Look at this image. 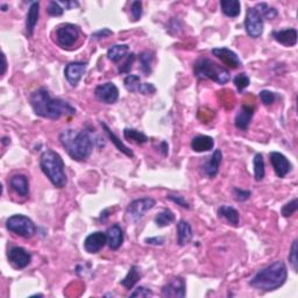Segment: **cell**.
I'll return each mask as SVG.
<instances>
[{"label": "cell", "mask_w": 298, "mask_h": 298, "mask_svg": "<svg viewBox=\"0 0 298 298\" xmlns=\"http://www.w3.org/2000/svg\"><path fill=\"white\" fill-rule=\"evenodd\" d=\"M29 103L34 113L44 119L58 120L62 117L76 114L74 106L63 99L53 98L46 88H40L30 93Z\"/></svg>", "instance_id": "6da1fadb"}, {"label": "cell", "mask_w": 298, "mask_h": 298, "mask_svg": "<svg viewBox=\"0 0 298 298\" xmlns=\"http://www.w3.org/2000/svg\"><path fill=\"white\" fill-rule=\"evenodd\" d=\"M60 142L69 156L75 161H84L92 154L96 140L90 132L85 130H64L61 132Z\"/></svg>", "instance_id": "7a4b0ae2"}, {"label": "cell", "mask_w": 298, "mask_h": 298, "mask_svg": "<svg viewBox=\"0 0 298 298\" xmlns=\"http://www.w3.org/2000/svg\"><path fill=\"white\" fill-rule=\"evenodd\" d=\"M288 269L283 261H276L266 268L259 270L252 280L249 286L256 290L274 291L279 289L287 282Z\"/></svg>", "instance_id": "3957f363"}, {"label": "cell", "mask_w": 298, "mask_h": 298, "mask_svg": "<svg viewBox=\"0 0 298 298\" xmlns=\"http://www.w3.org/2000/svg\"><path fill=\"white\" fill-rule=\"evenodd\" d=\"M40 167L51 184L58 189L64 188L67 184V175H65L64 161L60 154L51 149L44 150L40 157Z\"/></svg>", "instance_id": "277c9868"}, {"label": "cell", "mask_w": 298, "mask_h": 298, "mask_svg": "<svg viewBox=\"0 0 298 298\" xmlns=\"http://www.w3.org/2000/svg\"><path fill=\"white\" fill-rule=\"evenodd\" d=\"M193 74L198 79H210L220 85L226 84L231 78L230 71L226 68L206 57H199L195 62Z\"/></svg>", "instance_id": "5b68a950"}, {"label": "cell", "mask_w": 298, "mask_h": 298, "mask_svg": "<svg viewBox=\"0 0 298 298\" xmlns=\"http://www.w3.org/2000/svg\"><path fill=\"white\" fill-rule=\"evenodd\" d=\"M6 228L9 232L20 235V237L29 239L36 232V226L30 218L23 214H14L6 220Z\"/></svg>", "instance_id": "8992f818"}, {"label": "cell", "mask_w": 298, "mask_h": 298, "mask_svg": "<svg viewBox=\"0 0 298 298\" xmlns=\"http://www.w3.org/2000/svg\"><path fill=\"white\" fill-rule=\"evenodd\" d=\"M55 34H56L58 46L64 48V49H69L77 42L79 37V28L72 23H64V25L57 27Z\"/></svg>", "instance_id": "52a82bcc"}, {"label": "cell", "mask_w": 298, "mask_h": 298, "mask_svg": "<svg viewBox=\"0 0 298 298\" xmlns=\"http://www.w3.org/2000/svg\"><path fill=\"white\" fill-rule=\"evenodd\" d=\"M155 204H156L155 199L150 198V197H145V198L135 199L133 202L128 204L126 210L127 217L130 218L131 220L138 221L139 219H141V218L144 217L149 210L153 209Z\"/></svg>", "instance_id": "ba28073f"}, {"label": "cell", "mask_w": 298, "mask_h": 298, "mask_svg": "<svg viewBox=\"0 0 298 298\" xmlns=\"http://www.w3.org/2000/svg\"><path fill=\"white\" fill-rule=\"evenodd\" d=\"M246 32L253 39H258L263 34V19L255 7H249L245 19Z\"/></svg>", "instance_id": "9c48e42d"}, {"label": "cell", "mask_w": 298, "mask_h": 298, "mask_svg": "<svg viewBox=\"0 0 298 298\" xmlns=\"http://www.w3.org/2000/svg\"><path fill=\"white\" fill-rule=\"evenodd\" d=\"M162 297L165 298H184L186 295L185 280L181 276L172 277L168 283L162 288Z\"/></svg>", "instance_id": "30bf717a"}, {"label": "cell", "mask_w": 298, "mask_h": 298, "mask_svg": "<svg viewBox=\"0 0 298 298\" xmlns=\"http://www.w3.org/2000/svg\"><path fill=\"white\" fill-rule=\"evenodd\" d=\"M96 98L103 104H114L119 99V90L113 83L107 82L104 84H100L95 89Z\"/></svg>", "instance_id": "8fae6325"}, {"label": "cell", "mask_w": 298, "mask_h": 298, "mask_svg": "<svg viewBox=\"0 0 298 298\" xmlns=\"http://www.w3.org/2000/svg\"><path fill=\"white\" fill-rule=\"evenodd\" d=\"M269 160L276 176L280 178L286 177L291 171V169H293L291 162L288 160L286 155L279 153V151H272V153L269 154Z\"/></svg>", "instance_id": "7c38bea8"}, {"label": "cell", "mask_w": 298, "mask_h": 298, "mask_svg": "<svg viewBox=\"0 0 298 298\" xmlns=\"http://www.w3.org/2000/svg\"><path fill=\"white\" fill-rule=\"evenodd\" d=\"M8 261L16 269H23L32 261V255L22 247H12L7 253Z\"/></svg>", "instance_id": "4fadbf2b"}, {"label": "cell", "mask_w": 298, "mask_h": 298, "mask_svg": "<svg viewBox=\"0 0 298 298\" xmlns=\"http://www.w3.org/2000/svg\"><path fill=\"white\" fill-rule=\"evenodd\" d=\"M88 64L84 62H71L64 69V76L72 88H76L85 74Z\"/></svg>", "instance_id": "5bb4252c"}, {"label": "cell", "mask_w": 298, "mask_h": 298, "mask_svg": "<svg viewBox=\"0 0 298 298\" xmlns=\"http://www.w3.org/2000/svg\"><path fill=\"white\" fill-rule=\"evenodd\" d=\"M106 244H107L106 233L97 231L86 237V239L84 240V249L89 253V254H97V253H99L104 247H105Z\"/></svg>", "instance_id": "9a60e30c"}, {"label": "cell", "mask_w": 298, "mask_h": 298, "mask_svg": "<svg viewBox=\"0 0 298 298\" xmlns=\"http://www.w3.org/2000/svg\"><path fill=\"white\" fill-rule=\"evenodd\" d=\"M212 55H214L218 60H220L225 65H227L231 69H238L241 65L240 58L234 51H232L228 48H214L212 49Z\"/></svg>", "instance_id": "2e32d148"}, {"label": "cell", "mask_w": 298, "mask_h": 298, "mask_svg": "<svg viewBox=\"0 0 298 298\" xmlns=\"http://www.w3.org/2000/svg\"><path fill=\"white\" fill-rule=\"evenodd\" d=\"M221 161H223V154H221V150L220 149H216L214 153L211 155L209 160H207L205 163H203L202 167H200L203 175L209 178L216 177L218 175V171H219Z\"/></svg>", "instance_id": "e0dca14e"}, {"label": "cell", "mask_w": 298, "mask_h": 298, "mask_svg": "<svg viewBox=\"0 0 298 298\" xmlns=\"http://www.w3.org/2000/svg\"><path fill=\"white\" fill-rule=\"evenodd\" d=\"M273 37L276 42L283 44V46L294 47L297 44L298 34L295 28H287L273 32Z\"/></svg>", "instance_id": "ac0fdd59"}, {"label": "cell", "mask_w": 298, "mask_h": 298, "mask_svg": "<svg viewBox=\"0 0 298 298\" xmlns=\"http://www.w3.org/2000/svg\"><path fill=\"white\" fill-rule=\"evenodd\" d=\"M253 116H254V106L247 105V104H244L241 106L240 111L235 117L234 124L239 130L246 131L248 130L249 125H251V121L253 119Z\"/></svg>", "instance_id": "d6986e66"}, {"label": "cell", "mask_w": 298, "mask_h": 298, "mask_svg": "<svg viewBox=\"0 0 298 298\" xmlns=\"http://www.w3.org/2000/svg\"><path fill=\"white\" fill-rule=\"evenodd\" d=\"M39 16H40V2L33 1L29 6L26 16V33L29 37L33 36L36 23L39 21Z\"/></svg>", "instance_id": "ffe728a7"}, {"label": "cell", "mask_w": 298, "mask_h": 298, "mask_svg": "<svg viewBox=\"0 0 298 298\" xmlns=\"http://www.w3.org/2000/svg\"><path fill=\"white\" fill-rule=\"evenodd\" d=\"M106 238H107V245L113 251H117V249L120 248V246L123 245L124 242V231L119 225H112L109 230L106 232Z\"/></svg>", "instance_id": "44dd1931"}, {"label": "cell", "mask_w": 298, "mask_h": 298, "mask_svg": "<svg viewBox=\"0 0 298 298\" xmlns=\"http://www.w3.org/2000/svg\"><path fill=\"white\" fill-rule=\"evenodd\" d=\"M9 186L14 190V191L18 193V195L26 197L28 196L29 193V182L27 176L18 174L12 176L11 179H9Z\"/></svg>", "instance_id": "7402d4cb"}, {"label": "cell", "mask_w": 298, "mask_h": 298, "mask_svg": "<svg viewBox=\"0 0 298 298\" xmlns=\"http://www.w3.org/2000/svg\"><path fill=\"white\" fill-rule=\"evenodd\" d=\"M214 147L213 138L209 135H197L192 139L191 148L196 153H204V151L212 150Z\"/></svg>", "instance_id": "603a6c76"}, {"label": "cell", "mask_w": 298, "mask_h": 298, "mask_svg": "<svg viewBox=\"0 0 298 298\" xmlns=\"http://www.w3.org/2000/svg\"><path fill=\"white\" fill-rule=\"evenodd\" d=\"M192 228L186 220H179L177 224V244L179 246L188 245L192 239Z\"/></svg>", "instance_id": "cb8c5ba5"}, {"label": "cell", "mask_w": 298, "mask_h": 298, "mask_svg": "<svg viewBox=\"0 0 298 298\" xmlns=\"http://www.w3.org/2000/svg\"><path fill=\"white\" fill-rule=\"evenodd\" d=\"M218 216L223 219H226L228 224L232 226L237 227L239 226V221H240V214H239L238 210L234 209L230 205H223L218 209Z\"/></svg>", "instance_id": "d4e9b609"}, {"label": "cell", "mask_w": 298, "mask_h": 298, "mask_svg": "<svg viewBox=\"0 0 298 298\" xmlns=\"http://www.w3.org/2000/svg\"><path fill=\"white\" fill-rule=\"evenodd\" d=\"M100 125H102L104 132H105L106 135H107V137H109L110 140L112 141V144H114V146H116V147L118 148V150H120L121 153H124L125 155H127L128 157H134V153H133V151H132L131 149L128 148V147H126V146H125L123 144V142H121V140H119V138H118L117 135L114 134L113 132L110 130V127L107 126V125L105 123L100 121Z\"/></svg>", "instance_id": "484cf974"}, {"label": "cell", "mask_w": 298, "mask_h": 298, "mask_svg": "<svg viewBox=\"0 0 298 298\" xmlns=\"http://www.w3.org/2000/svg\"><path fill=\"white\" fill-rule=\"evenodd\" d=\"M141 279V270L138 266H132L130 270H128L127 275L125 276V279L121 281L120 284L123 287L126 288L127 290L133 289V287L137 284Z\"/></svg>", "instance_id": "4316f807"}, {"label": "cell", "mask_w": 298, "mask_h": 298, "mask_svg": "<svg viewBox=\"0 0 298 298\" xmlns=\"http://www.w3.org/2000/svg\"><path fill=\"white\" fill-rule=\"evenodd\" d=\"M128 51H130V47L127 44H116L107 50V58L114 63H118L123 58L127 57Z\"/></svg>", "instance_id": "83f0119b"}, {"label": "cell", "mask_w": 298, "mask_h": 298, "mask_svg": "<svg viewBox=\"0 0 298 298\" xmlns=\"http://www.w3.org/2000/svg\"><path fill=\"white\" fill-rule=\"evenodd\" d=\"M220 7L228 18H237L240 14V1L238 0H221Z\"/></svg>", "instance_id": "f1b7e54d"}, {"label": "cell", "mask_w": 298, "mask_h": 298, "mask_svg": "<svg viewBox=\"0 0 298 298\" xmlns=\"http://www.w3.org/2000/svg\"><path fill=\"white\" fill-rule=\"evenodd\" d=\"M124 137L126 140L137 145H144L146 142H148V137L142 132H139L133 128H125L124 130Z\"/></svg>", "instance_id": "f546056e"}, {"label": "cell", "mask_w": 298, "mask_h": 298, "mask_svg": "<svg viewBox=\"0 0 298 298\" xmlns=\"http://www.w3.org/2000/svg\"><path fill=\"white\" fill-rule=\"evenodd\" d=\"M139 61H140V68L141 71L146 76H149L151 74V65L154 61V54L151 51H144L139 55Z\"/></svg>", "instance_id": "4dcf8cb0"}, {"label": "cell", "mask_w": 298, "mask_h": 298, "mask_svg": "<svg viewBox=\"0 0 298 298\" xmlns=\"http://www.w3.org/2000/svg\"><path fill=\"white\" fill-rule=\"evenodd\" d=\"M175 220V214L171 210L164 209L162 212L157 213L155 217L154 223L156 224L157 227H167Z\"/></svg>", "instance_id": "1f68e13d"}, {"label": "cell", "mask_w": 298, "mask_h": 298, "mask_svg": "<svg viewBox=\"0 0 298 298\" xmlns=\"http://www.w3.org/2000/svg\"><path fill=\"white\" fill-rule=\"evenodd\" d=\"M253 165H254V177L258 182L262 181L265 177L266 169H265V161H263L262 154H255L254 158H253Z\"/></svg>", "instance_id": "d6a6232c"}, {"label": "cell", "mask_w": 298, "mask_h": 298, "mask_svg": "<svg viewBox=\"0 0 298 298\" xmlns=\"http://www.w3.org/2000/svg\"><path fill=\"white\" fill-rule=\"evenodd\" d=\"M124 85L126 88L127 91L130 92H138L140 91L141 89V79L138 75H127L126 78L124 79Z\"/></svg>", "instance_id": "836d02e7"}, {"label": "cell", "mask_w": 298, "mask_h": 298, "mask_svg": "<svg viewBox=\"0 0 298 298\" xmlns=\"http://www.w3.org/2000/svg\"><path fill=\"white\" fill-rule=\"evenodd\" d=\"M255 8L258 9V12L260 13V15L262 16V19L265 18L267 20H273V19H275L277 15H279L277 9L274 7H270V6L267 5L266 2H260V4H258V6H256Z\"/></svg>", "instance_id": "e575fe53"}, {"label": "cell", "mask_w": 298, "mask_h": 298, "mask_svg": "<svg viewBox=\"0 0 298 298\" xmlns=\"http://www.w3.org/2000/svg\"><path fill=\"white\" fill-rule=\"evenodd\" d=\"M249 84H251V79H249V77L246 74H239L234 77V85L237 86L238 91L240 93L245 91L249 86Z\"/></svg>", "instance_id": "d590c367"}, {"label": "cell", "mask_w": 298, "mask_h": 298, "mask_svg": "<svg viewBox=\"0 0 298 298\" xmlns=\"http://www.w3.org/2000/svg\"><path fill=\"white\" fill-rule=\"evenodd\" d=\"M298 210V199L295 198L291 200V202L287 203L286 205L282 207V210H281V213H282L283 217H291L293 214L296 213V211Z\"/></svg>", "instance_id": "8d00e7d4"}, {"label": "cell", "mask_w": 298, "mask_h": 298, "mask_svg": "<svg viewBox=\"0 0 298 298\" xmlns=\"http://www.w3.org/2000/svg\"><path fill=\"white\" fill-rule=\"evenodd\" d=\"M297 244L298 241L295 240L291 245V249L289 252V263L290 266L293 267L294 272L297 273L298 272V259H297Z\"/></svg>", "instance_id": "74e56055"}, {"label": "cell", "mask_w": 298, "mask_h": 298, "mask_svg": "<svg viewBox=\"0 0 298 298\" xmlns=\"http://www.w3.org/2000/svg\"><path fill=\"white\" fill-rule=\"evenodd\" d=\"M135 58H137V56H135V54L131 53L127 55L126 60H125V62L123 64L120 65L119 69H118V71L120 72V74H128V72L131 71L132 69V65H133Z\"/></svg>", "instance_id": "f35d334b"}, {"label": "cell", "mask_w": 298, "mask_h": 298, "mask_svg": "<svg viewBox=\"0 0 298 298\" xmlns=\"http://www.w3.org/2000/svg\"><path fill=\"white\" fill-rule=\"evenodd\" d=\"M260 99H261V102L263 105L266 106H269L272 105V104L275 103L276 100V95L272 91H269V90H262L261 92H260Z\"/></svg>", "instance_id": "ab89813d"}, {"label": "cell", "mask_w": 298, "mask_h": 298, "mask_svg": "<svg viewBox=\"0 0 298 298\" xmlns=\"http://www.w3.org/2000/svg\"><path fill=\"white\" fill-rule=\"evenodd\" d=\"M47 12H48V14L51 16H61V15H63L64 8L62 7L58 1H50L49 4H48Z\"/></svg>", "instance_id": "60d3db41"}, {"label": "cell", "mask_w": 298, "mask_h": 298, "mask_svg": "<svg viewBox=\"0 0 298 298\" xmlns=\"http://www.w3.org/2000/svg\"><path fill=\"white\" fill-rule=\"evenodd\" d=\"M131 13L133 16L134 21H139L142 16V2L135 0L131 4Z\"/></svg>", "instance_id": "b9f144b4"}, {"label": "cell", "mask_w": 298, "mask_h": 298, "mask_svg": "<svg viewBox=\"0 0 298 298\" xmlns=\"http://www.w3.org/2000/svg\"><path fill=\"white\" fill-rule=\"evenodd\" d=\"M167 199L168 200H171L172 203L177 204V205L183 207V209L189 210L190 207H191V206H190V204H189L188 200H186L184 198V197L181 196V195H168L167 196Z\"/></svg>", "instance_id": "7bdbcfd3"}, {"label": "cell", "mask_w": 298, "mask_h": 298, "mask_svg": "<svg viewBox=\"0 0 298 298\" xmlns=\"http://www.w3.org/2000/svg\"><path fill=\"white\" fill-rule=\"evenodd\" d=\"M233 196L238 202H245V200L249 199V197L252 196V192L249 190H242L240 188H233Z\"/></svg>", "instance_id": "ee69618b"}, {"label": "cell", "mask_w": 298, "mask_h": 298, "mask_svg": "<svg viewBox=\"0 0 298 298\" xmlns=\"http://www.w3.org/2000/svg\"><path fill=\"white\" fill-rule=\"evenodd\" d=\"M153 291L146 287H138L134 289L133 293H131L130 297H151L153 296Z\"/></svg>", "instance_id": "f6af8a7d"}, {"label": "cell", "mask_w": 298, "mask_h": 298, "mask_svg": "<svg viewBox=\"0 0 298 298\" xmlns=\"http://www.w3.org/2000/svg\"><path fill=\"white\" fill-rule=\"evenodd\" d=\"M155 92H156V89H155V86L150 84V83H142L140 91H139V93L145 96H151L154 95Z\"/></svg>", "instance_id": "bcb514c9"}, {"label": "cell", "mask_w": 298, "mask_h": 298, "mask_svg": "<svg viewBox=\"0 0 298 298\" xmlns=\"http://www.w3.org/2000/svg\"><path fill=\"white\" fill-rule=\"evenodd\" d=\"M112 30H110L109 28H103L100 30H97L96 33L92 34V40H100L104 39V37H107L110 35H112Z\"/></svg>", "instance_id": "7dc6e473"}, {"label": "cell", "mask_w": 298, "mask_h": 298, "mask_svg": "<svg viewBox=\"0 0 298 298\" xmlns=\"http://www.w3.org/2000/svg\"><path fill=\"white\" fill-rule=\"evenodd\" d=\"M146 242H147L148 245H155V246H161L163 245L165 240L163 237H155V238H147L145 240Z\"/></svg>", "instance_id": "c3c4849f"}, {"label": "cell", "mask_w": 298, "mask_h": 298, "mask_svg": "<svg viewBox=\"0 0 298 298\" xmlns=\"http://www.w3.org/2000/svg\"><path fill=\"white\" fill-rule=\"evenodd\" d=\"M58 2H60V5L65 9H72V8L77 7V6L79 5L77 1H58Z\"/></svg>", "instance_id": "681fc988"}, {"label": "cell", "mask_w": 298, "mask_h": 298, "mask_svg": "<svg viewBox=\"0 0 298 298\" xmlns=\"http://www.w3.org/2000/svg\"><path fill=\"white\" fill-rule=\"evenodd\" d=\"M160 148H161V151L163 153L164 156H167L168 155V144L165 141H162L161 145H160Z\"/></svg>", "instance_id": "f907efd6"}, {"label": "cell", "mask_w": 298, "mask_h": 298, "mask_svg": "<svg viewBox=\"0 0 298 298\" xmlns=\"http://www.w3.org/2000/svg\"><path fill=\"white\" fill-rule=\"evenodd\" d=\"M6 70H7V61H6L5 54H2V76L6 74Z\"/></svg>", "instance_id": "816d5d0a"}, {"label": "cell", "mask_w": 298, "mask_h": 298, "mask_svg": "<svg viewBox=\"0 0 298 298\" xmlns=\"http://www.w3.org/2000/svg\"><path fill=\"white\" fill-rule=\"evenodd\" d=\"M1 8H2V11L6 12L7 11V5H1Z\"/></svg>", "instance_id": "f5cc1de1"}]
</instances>
